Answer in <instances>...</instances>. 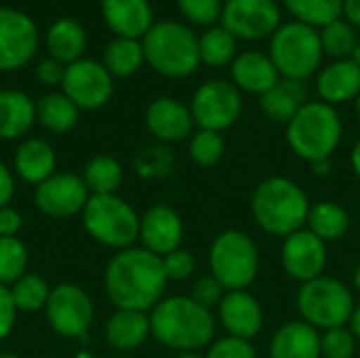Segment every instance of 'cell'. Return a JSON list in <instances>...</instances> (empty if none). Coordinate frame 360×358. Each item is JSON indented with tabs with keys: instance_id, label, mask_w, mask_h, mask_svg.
I'll return each mask as SVG.
<instances>
[{
	"instance_id": "6da1fadb",
	"label": "cell",
	"mask_w": 360,
	"mask_h": 358,
	"mask_svg": "<svg viewBox=\"0 0 360 358\" xmlns=\"http://www.w3.org/2000/svg\"><path fill=\"white\" fill-rule=\"evenodd\" d=\"M167 272L162 257L143 247H129L118 251L103 274V285L110 302L120 310L150 312L165 295Z\"/></svg>"
},
{
	"instance_id": "7a4b0ae2",
	"label": "cell",
	"mask_w": 360,
	"mask_h": 358,
	"mask_svg": "<svg viewBox=\"0 0 360 358\" xmlns=\"http://www.w3.org/2000/svg\"><path fill=\"white\" fill-rule=\"evenodd\" d=\"M150 329L154 340L171 350L198 352L213 344L217 321L190 295H171L150 310Z\"/></svg>"
},
{
	"instance_id": "3957f363",
	"label": "cell",
	"mask_w": 360,
	"mask_h": 358,
	"mask_svg": "<svg viewBox=\"0 0 360 358\" xmlns=\"http://www.w3.org/2000/svg\"><path fill=\"white\" fill-rule=\"evenodd\" d=\"M310 198L306 190L283 175L266 177L251 194L253 222L270 236L287 238L306 228L310 215Z\"/></svg>"
},
{
	"instance_id": "277c9868",
	"label": "cell",
	"mask_w": 360,
	"mask_h": 358,
	"mask_svg": "<svg viewBox=\"0 0 360 358\" xmlns=\"http://www.w3.org/2000/svg\"><path fill=\"white\" fill-rule=\"evenodd\" d=\"M342 135L344 122L340 112L321 99L306 101L285 127L287 146L306 162L331 158L342 141Z\"/></svg>"
},
{
	"instance_id": "5b68a950",
	"label": "cell",
	"mask_w": 360,
	"mask_h": 358,
	"mask_svg": "<svg viewBox=\"0 0 360 358\" xmlns=\"http://www.w3.org/2000/svg\"><path fill=\"white\" fill-rule=\"evenodd\" d=\"M150 68L167 78H188L200 65L198 36L181 21H158L141 40Z\"/></svg>"
},
{
	"instance_id": "8992f818",
	"label": "cell",
	"mask_w": 360,
	"mask_h": 358,
	"mask_svg": "<svg viewBox=\"0 0 360 358\" xmlns=\"http://www.w3.org/2000/svg\"><path fill=\"white\" fill-rule=\"evenodd\" d=\"M268 55L276 65L281 78L306 82L323 68L325 51L316 27L287 21L270 36Z\"/></svg>"
},
{
	"instance_id": "52a82bcc",
	"label": "cell",
	"mask_w": 360,
	"mask_h": 358,
	"mask_svg": "<svg viewBox=\"0 0 360 358\" xmlns=\"http://www.w3.org/2000/svg\"><path fill=\"white\" fill-rule=\"evenodd\" d=\"M209 268L226 291H243L257 279L259 249L247 232L224 230L209 247Z\"/></svg>"
},
{
	"instance_id": "ba28073f",
	"label": "cell",
	"mask_w": 360,
	"mask_h": 358,
	"mask_svg": "<svg viewBox=\"0 0 360 358\" xmlns=\"http://www.w3.org/2000/svg\"><path fill=\"white\" fill-rule=\"evenodd\" d=\"M302 321L319 331L346 327L356 306L348 285L333 276H319L300 285L295 298Z\"/></svg>"
},
{
	"instance_id": "9c48e42d",
	"label": "cell",
	"mask_w": 360,
	"mask_h": 358,
	"mask_svg": "<svg viewBox=\"0 0 360 358\" xmlns=\"http://www.w3.org/2000/svg\"><path fill=\"white\" fill-rule=\"evenodd\" d=\"M82 226L93 241L116 251L139 241V215L118 194L91 196L82 209Z\"/></svg>"
},
{
	"instance_id": "30bf717a",
	"label": "cell",
	"mask_w": 360,
	"mask_h": 358,
	"mask_svg": "<svg viewBox=\"0 0 360 358\" xmlns=\"http://www.w3.org/2000/svg\"><path fill=\"white\" fill-rule=\"evenodd\" d=\"M243 106V93L232 84V80L213 78L194 91L190 112L198 129L224 133L240 118Z\"/></svg>"
},
{
	"instance_id": "8fae6325",
	"label": "cell",
	"mask_w": 360,
	"mask_h": 358,
	"mask_svg": "<svg viewBox=\"0 0 360 358\" xmlns=\"http://www.w3.org/2000/svg\"><path fill=\"white\" fill-rule=\"evenodd\" d=\"M44 314L55 333L63 338H76L82 342L86 340L95 310L89 293L82 287L61 283L51 289Z\"/></svg>"
},
{
	"instance_id": "7c38bea8",
	"label": "cell",
	"mask_w": 360,
	"mask_h": 358,
	"mask_svg": "<svg viewBox=\"0 0 360 358\" xmlns=\"http://www.w3.org/2000/svg\"><path fill=\"white\" fill-rule=\"evenodd\" d=\"M219 23L238 40H270L283 23V6L276 0H224Z\"/></svg>"
},
{
	"instance_id": "4fadbf2b",
	"label": "cell",
	"mask_w": 360,
	"mask_h": 358,
	"mask_svg": "<svg viewBox=\"0 0 360 358\" xmlns=\"http://www.w3.org/2000/svg\"><path fill=\"white\" fill-rule=\"evenodd\" d=\"M61 87L63 95L70 97L80 110H99L110 101L114 80L103 63L93 59H78L65 65Z\"/></svg>"
},
{
	"instance_id": "5bb4252c",
	"label": "cell",
	"mask_w": 360,
	"mask_h": 358,
	"mask_svg": "<svg viewBox=\"0 0 360 358\" xmlns=\"http://www.w3.org/2000/svg\"><path fill=\"white\" fill-rule=\"evenodd\" d=\"M327 243H323L308 228H302L287 238H283L281 247V264L289 279L300 285L314 281L325 274L327 268Z\"/></svg>"
},
{
	"instance_id": "9a60e30c",
	"label": "cell",
	"mask_w": 360,
	"mask_h": 358,
	"mask_svg": "<svg viewBox=\"0 0 360 358\" xmlns=\"http://www.w3.org/2000/svg\"><path fill=\"white\" fill-rule=\"evenodd\" d=\"M38 49V27L21 11L0 6V72L23 68Z\"/></svg>"
},
{
	"instance_id": "2e32d148",
	"label": "cell",
	"mask_w": 360,
	"mask_h": 358,
	"mask_svg": "<svg viewBox=\"0 0 360 358\" xmlns=\"http://www.w3.org/2000/svg\"><path fill=\"white\" fill-rule=\"evenodd\" d=\"M89 198V188L76 173H53L49 179L38 184L34 192V203L38 211L55 219H65L82 213Z\"/></svg>"
},
{
	"instance_id": "e0dca14e",
	"label": "cell",
	"mask_w": 360,
	"mask_h": 358,
	"mask_svg": "<svg viewBox=\"0 0 360 358\" xmlns=\"http://www.w3.org/2000/svg\"><path fill=\"white\" fill-rule=\"evenodd\" d=\"M141 247L158 257L181 249L184 222L181 215L169 205H154L139 217Z\"/></svg>"
},
{
	"instance_id": "ac0fdd59",
	"label": "cell",
	"mask_w": 360,
	"mask_h": 358,
	"mask_svg": "<svg viewBox=\"0 0 360 358\" xmlns=\"http://www.w3.org/2000/svg\"><path fill=\"white\" fill-rule=\"evenodd\" d=\"M146 127L160 143H179L194 133L190 106L173 97H158L146 110Z\"/></svg>"
},
{
	"instance_id": "d6986e66",
	"label": "cell",
	"mask_w": 360,
	"mask_h": 358,
	"mask_svg": "<svg viewBox=\"0 0 360 358\" xmlns=\"http://www.w3.org/2000/svg\"><path fill=\"white\" fill-rule=\"evenodd\" d=\"M217 321L228 335L251 342L264 327V308L247 289L228 291L217 306Z\"/></svg>"
},
{
	"instance_id": "ffe728a7",
	"label": "cell",
	"mask_w": 360,
	"mask_h": 358,
	"mask_svg": "<svg viewBox=\"0 0 360 358\" xmlns=\"http://www.w3.org/2000/svg\"><path fill=\"white\" fill-rule=\"evenodd\" d=\"M230 78H232V84L240 93L262 97L264 93H268L272 87L278 84L281 74L268 53L249 49V51L238 53L236 59L232 61Z\"/></svg>"
},
{
	"instance_id": "44dd1931",
	"label": "cell",
	"mask_w": 360,
	"mask_h": 358,
	"mask_svg": "<svg viewBox=\"0 0 360 358\" xmlns=\"http://www.w3.org/2000/svg\"><path fill=\"white\" fill-rule=\"evenodd\" d=\"M314 89L319 99L333 108L356 101L360 95V68L352 59H335L319 70Z\"/></svg>"
},
{
	"instance_id": "7402d4cb",
	"label": "cell",
	"mask_w": 360,
	"mask_h": 358,
	"mask_svg": "<svg viewBox=\"0 0 360 358\" xmlns=\"http://www.w3.org/2000/svg\"><path fill=\"white\" fill-rule=\"evenodd\" d=\"M101 13L108 27L118 38H143L154 25L150 0H101Z\"/></svg>"
},
{
	"instance_id": "603a6c76",
	"label": "cell",
	"mask_w": 360,
	"mask_h": 358,
	"mask_svg": "<svg viewBox=\"0 0 360 358\" xmlns=\"http://www.w3.org/2000/svg\"><path fill=\"white\" fill-rule=\"evenodd\" d=\"M270 358H321V331L306 321H287L268 346Z\"/></svg>"
},
{
	"instance_id": "cb8c5ba5",
	"label": "cell",
	"mask_w": 360,
	"mask_h": 358,
	"mask_svg": "<svg viewBox=\"0 0 360 358\" xmlns=\"http://www.w3.org/2000/svg\"><path fill=\"white\" fill-rule=\"evenodd\" d=\"M103 335H105V342L118 352L137 350L152 335L150 317H148V312L116 308V312L105 323Z\"/></svg>"
},
{
	"instance_id": "d4e9b609",
	"label": "cell",
	"mask_w": 360,
	"mask_h": 358,
	"mask_svg": "<svg viewBox=\"0 0 360 358\" xmlns=\"http://www.w3.org/2000/svg\"><path fill=\"white\" fill-rule=\"evenodd\" d=\"M13 165H15V175L19 179L38 186L55 173L57 156L49 141L32 137L19 143Z\"/></svg>"
},
{
	"instance_id": "484cf974",
	"label": "cell",
	"mask_w": 360,
	"mask_h": 358,
	"mask_svg": "<svg viewBox=\"0 0 360 358\" xmlns=\"http://www.w3.org/2000/svg\"><path fill=\"white\" fill-rule=\"evenodd\" d=\"M306 101L310 99H308V91L304 82L281 78L276 87H272L268 93L259 97V108L266 118L287 127V122L300 112V108Z\"/></svg>"
},
{
	"instance_id": "4316f807",
	"label": "cell",
	"mask_w": 360,
	"mask_h": 358,
	"mask_svg": "<svg viewBox=\"0 0 360 358\" xmlns=\"http://www.w3.org/2000/svg\"><path fill=\"white\" fill-rule=\"evenodd\" d=\"M36 120V103L23 91H0V139L23 137Z\"/></svg>"
},
{
	"instance_id": "83f0119b",
	"label": "cell",
	"mask_w": 360,
	"mask_h": 358,
	"mask_svg": "<svg viewBox=\"0 0 360 358\" xmlns=\"http://www.w3.org/2000/svg\"><path fill=\"white\" fill-rule=\"evenodd\" d=\"M86 46V34L82 25L74 19H57L49 32H46V49L51 53V59L59 63H74L82 57V51Z\"/></svg>"
},
{
	"instance_id": "f1b7e54d",
	"label": "cell",
	"mask_w": 360,
	"mask_h": 358,
	"mask_svg": "<svg viewBox=\"0 0 360 358\" xmlns=\"http://www.w3.org/2000/svg\"><path fill=\"white\" fill-rule=\"evenodd\" d=\"M306 228L316 234L323 243H335L344 238L350 230V215L348 211L333 200H321L310 207V215Z\"/></svg>"
},
{
	"instance_id": "f546056e",
	"label": "cell",
	"mask_w": 360,
	"mask_h": 358,
	"mask_svg": "<svg viewBox=\"0 0 360 358\" xmlns=\"http://www.w3.org/2000/svg\"><path fill=\"white\" fill-rule=\"evenodd\" d=\"M198 55L200 63L209 68H226L238 55V38L230 34L221 23L207 27L198 36Z\"/></svg>"
},
{
	"instance_id": "4dcf8cb0",
	"label": "cell",
	"mask_w": 360,
	"mask_h": 358,
	"mask_svg": "<svg viewBox=\"0 0 360 358\" xmlns=\"http://www.w3.org/2000/svg\"><path fill=\"white\" fill-rule=\"evenodd\" d=\"M124 179L122 165L110 156V154H97L93 156L84 171H82V181L89 188L91 196H105V194H116Z\"/></svg>"
},
{
	"instance_id": "1f68e13d",
	"label": "cell",
	"mask_w": 360,
	"mask_h": 358,
	"mask_svg": "<svg viewBox=\"0 0 360 358\" xmlns=\"http://www.w3.org/2000/svg\"><path fill=\"white\" fill-rule=\"evenodd\" d=\"M80 108L63 93H49L36 103V118L53 133H68L78 122Z\"/></svg>"
},
{
	"instance_id": "d6a6232c",
	"label": "cell",
	"mask_w": 360,
	"mask_h": 358,
	"mask_svg": "<svg viewBox=\"0 0 360 358\" xmlns=\"http://www.w3.org/2000/svg\"><path fill=\"white\" fill-rule=\"evenodd\" d=\"M143 63H146L143 46L139 40H133V38L116 36L103 51V68L112 74V78L133 76Z\"/></svg>"
},
{
	"instance_id": "836d02e7",
	"label": "cell",
	"mask_w": 360,
	"mask_h": 358,
	"mask_svg": "<svg viewBox=\"0 0 360 358\" xmlns=\"http://www.w3.org/2000/svg\"><path fill=\"white\" fill-rule=\"evenodd\" d=\"M283 8L293 21L312 25L316 30L344 15V0H281Z\"/></svg>"
},
{
	"instance_id": "e575fe53",
	"label": "cell",
	"mask_w": 360,
	"mask_h": 358,
	"mask_svg": "<svg viewBox=\"0 0 360 358\" xmlns=\"http://www.w3.org/2000/svg\"><path fill=\"white\" fill-rule=\"evenodd\" d=\"M321 34V44H323V51L327 57H331L333 61L335 59H350L356 42H359V30L348 23L344 17L327 23L325 27L319 30Z\"/></svg>"
},
{
	"instance_id": "d590c367",
	"label": "cell",
	"mask_w": 360,
	"mask_h": 358,
	"mask_svg": "<svg viewBox=\"0 0 360 358\" xmlns=\"http://www.w3.org/2000/svg\"><path fill=\"white\" fill-rule=\"evenodd\" d=\"M8 289H11L17 312H38V310L46 308L53 287H49V283L42 276L27 272L17 283H13Z\"/></svg>"
},
{
	"instance_id": "8d00e7d4",
	"label": "cell",
	"mask_w": 360,
	"mask_h": 358,
	"mask_svg": "<svg viewBox=\"0 0 360 358\" xmlns=\"http://www.w3.org/2000/svg\"><path fill=\"white\" fill-rule=\"evenodd\" d=\"M133 167L143 179H165L175 171V156L167 146L156 143L139 150L133 160Z\"/></svg>"
},
{
	"instance_id": "74e56055",
	"label": "cell",
	"mask_w": 360,
	"mask_h": 358,
	"mask_svg": "<svg viewBox=\"0 0 360 358\" xmlns=\"http://www.w3.org/2000/svg\"><path fill=\"white\" fill-rule=\"evenodd\" d=\"M27 274V249L17 236H0V285L11 287Z\"/></svg>"
},
{
	"instance_id": "f35d334b",
	"label": "cell",
	"mask_w": 360,
	"mask_h": 358,
	"mask_svg": "<svg viewBox=\"0 0 360 358\" xmlns=\"http://www.w3.org/2000/svg\"><path fill=\"white\" fill-rule=\"evenodd\" d=\"M226 152V141L224 135L217 131H207L198 129L192 133L190 143H188V154L198 167H215Z\"/></svg>"
},
{
	"instance_id": "ab89813d",
	"label": "cell",
	"mask_w": 360,
	"mask_h": 358,
	"mask_svg": "<svg viewBox=\"0 0 360 358\" xmlns=\"http://www.w3.org/2000/svg\"><path fill=\"white\" fill-rule=\"evenodd\" d=\"M179 13L186 17L188 23L198 27H211L217 25L221 19L224 0H175Z\"/></svg>"
},
{
	"instance_id": "60d3db41",
	"label": "cell",
	"mask_w": 360,
	"mask_h": 358,
	"mask_svg": "<svg viewBox=\"0 0 360 358\" xmlns=\"http://www.w3.org/2000/svg\"><path fill=\"white\" fill-rule=\"evenodd\" d=\"M359 340L350 327H335L321 333V358H354Z\"/></svg>"
},
{
	"instance_id": "b9f144b4",
	"label": "cell",
	"mask_w": 360,
	"mask_h": 358,
	"mask_svg": "<svg viewBox=\"0 0 360 358\" xmlns=\"http://www.w3.org/2000/svg\"><path fill=\"white\" fill-rule=\"evenodd\" d=\"M226 293H228V291L224 289V285H221L213 274H209V276H200V279L192 285L190 298H192L196 304H200L202 308L213 310V308H217V306L221 304V300H224Z\"/></svg>"
},
{
	"instance_id": "7bdbcfd3",
	"label": "cell",
	"mask_w": 360,
	"mask_h": 358,
	"mask_svg": "<svg viewBox=\"0 0 360 358\" xmlns=\"http://www.w3.org/2000/svg\"><path fill=\"white\" fill-rule=\"evenodd\" d=\"M205 358H257V352L249 340L226 335L209 346V352L205 354Z\"/></svg>"
},
{
	"instance_id": "ee69618b",
	"label": "cell",
	"mask_w": 360,
	"mask_h": 358,
	"mask_svg": "<svg viewBox=\"0 0 360 358\" xmlns=\"http://www.w3.org/2000/svg\"><path fill=\"white\" fill-rule=\"evenodd\" d=\"M162 266H165L169 281H188L196 268V260L190 251L177 249V251L162 257Z\"/></svg>"
},
{
	"instance_id": "f6af8a7d",
	"label": "cell",
	"mask_w": 360,
	"mask_h": 358,
	"mask_svg": "<svg viewBox=\"0 0 360 358\" xmlns=\"http://www.w3.org/2000/svg\"><path fill=\"white\" fill-rule=\"evenodd\" d=\"M17 321V308L11 295V289L0 285V340L8 338Z\"/></svg>"
},
{
	"instance_id": "bcb514c9",
	"label": "cell",
	"mask_w": 360,
	"mask_h": 358,
	"mask_svg": "<svg viewBox=\"0 0 360 358\" xmlns=\"http://www.w3.org/2000/svg\"><path fill=\"white\" fill-rule=\"evenodd\" d=\"M63 63L55 61V59H44L38 63L36 68V78L42 82V84H61L63 80Z\"/></svg>"
},
{
	"instance_id": "7dc6e473",
	"label": "cell",
	"mask_w": 360,
	"mask_h": 358,
	"mask_svg": "<svg viewBox=\"0 0 360 358\" xmlns=\"http://www.w3.org/2000/svg\"><path fill=\"white\" fill-rule=\"evenodd\" d=\"M21 224L23 219L17 209H13L11 205L0 209V236H17L21 230Z\"/></svg>"
},
{
	"instance_id": "c3c4849f",
	"label": "cell",
	"mask_w": 360,
	"mask_h": 358,
	"mask_svg": "<svg viewBox=\"0 0 360 358\" xmlns=\"http://www.w3.org/2000/svg\"><path fill=\"white\" fill-rule=\"evenodd\" d=\"M15 194V177L13 171L0 162V209L11 205V198Z\"/></svg>"
},
{
	"instance_id": "681fc988",
	"label": "cell",
	"mask_w": 360,
	"mask_h": 358,
	"mask_svg": "<svg viewBox=\"0 0 360 358\" xmlns=\"http://www.w3.org/2000/svg\"><path fill=\"white\" fill-rule=\"evenodd\" d=\"M348 23L360 30V0H344V15Z\"/></svg>"
},
{
	"instance_id": "f907efd6",
	"label": "cell",
	"mask_w": 360,
	"mask_h": 358,
	"mask_svg": "<svg viewBox=\"0 0 360 358\" xmlns=\"http://www.w3.org/2000/svg\"><path fill=\"white\" fill-rule=\"evenodd\" d=\"M308 165H310L314 177H327V175H331V171H333L331 158H321V160H314V162H308Z\"/></svg>"
},
{
	"instance_id": "816d5d0a",
	"label": "cell",
	"mask_w": 360,
	"mask_h": 358,
	"mask_svg": "<svg viewBox=\"0 0 360 358\" xmlns=\"http://www.w3.org/2000/svg\"><path fill=\"white\" fill-rule=\"evenodd\" d=\"M348 327H350V331L354 333V338H356V340L360 342V304H356V306H354Z\"/></svg>"
},
{
	"instance_id": "f5cc1de1",
	"label": "cell",
	"mask_w": 360,
	"mask_h": 358,
	"mask_svg": "<svg viewBox=\"0 0 360 358\" xmlns=\"http://www.w3.org/2000/svg\"><path fill=\"white\" fill-rule=\"evenodd\" d=\"M350 165H352L354 175L360 179V137L356 139V143H354V148L350 152Z\"/></svg>"
},
{
	"instance_id": "db71d44e",
	"label": "cell",
	"mask_w": 360,
	"mask_h": 358,
	"mask_svg": "<svg viewBox=\"0 0 360 358\" xmlns=\"http://www.w3.org/2000/svg\"><path fill=\"white\" fill-rule=\"evenodd\" d=\"M350 59H352V61H354V63H356V65L360 68V40L356 42V46H354V51H352Z\"/></svg>"
},
{
	"instance_id": "11a10c76",
	"label": "cell",
	"mask_w": 360,
	"mask_h": 358,
	"mask_svg": "<svg viewBox=\"0 0 360 358\" xmlns=\"http://www.w3.org/2000/svg\"><path fill=\"white\" fill-rule=\"evenodd\" d=\"M177 358H205V354L196 352V350H190V352H179Z\"/></svg>"
},
{
	"instance_id": "9f6ffc18",
	"label": "cell",
	"mask_w": 360,
	"mask_h": 358,
	"mask_svg": "<svg viewBox=\"0 0 360 358\" xmlns=\"http://www.w3.org/2000/svg\"><path fill=\"white\" fill-rule=\"evenodd\" d=\"M352 283H354V289L360 293V266L354 270V279H352Z\"/></svg>"
},
{
	"instance_id": "6f0895ef",
	"label": "cell",
	"mask_w": 360,
	"mask_h": 358,
	"mask_svg": "<svg viewBox=\"0 0 360 358\" xmlns=\"http://www.w3.org/2000/svg\"><path fill=\"white\" fill-rule=\"evenodd\" d=\"M74 358H95V357H93V354H91L89 350H80V352H78V354H76Z\"/></svg>"
},
{
	"instance_id": "680465c9",
	"label": "cell",
	"mask_w": 360,
	"mask_h": 358,
	"mask_svg": "<svg viewBox=\"0 0 360 358\" xmlns=\"http://www.w3.org/2000/svg\"><path fill=\"white\" fill-rule=\"evenodd\" d=\"M354 108H356V116H359L360 120V95L356 97V101H354Z\"/></svg>"
},
{
	"instance_id": "91938a15",
	"label": "cell",
	"mask_w": 360,
	"mask_h": 358,
	"mask_svg": "<svg viewBox=\"0 0 360 358\" xmlns=\"http://www.w3.org/2000/svg\"><path fill=\"white\" fill-rule=\"evenodd\" d=\"M0 358H19V357H17V354H11V352H2Z\"/></svg>"
}]
</instances>
